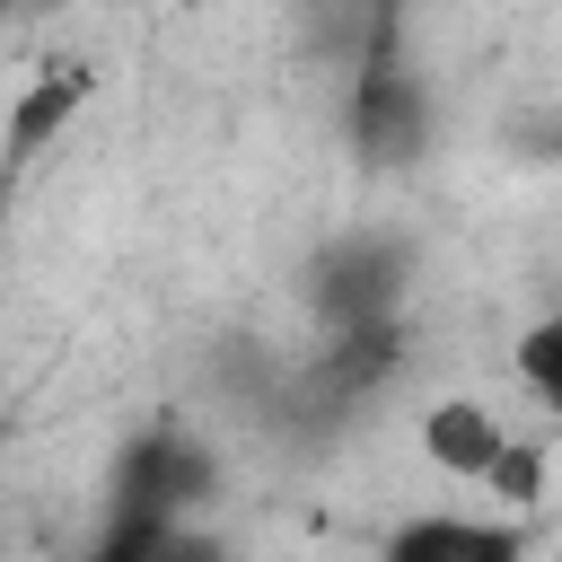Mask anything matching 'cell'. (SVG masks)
<instances>
[{
    "instance_id": "7a4b0ae2",
    "label": "cell",
    "mask_w": 562,
    "mask_h": 562,
    "mask_svg": "<svg viewBox=\"0 0 562 562\" xmlns=\"http://www.w3.org/2000/svg\"><path fill=\"white\" fill-rule=\"evenodd\" d=\"M413 439H422V465L439 483H465V492H492L501 509H536L544 501V439H527L501 404L483 395H439L413 413Z\"/></svg>"
},
{
    "instance_id": "52a82bcc",
    "label": "cell",
    "mask_w": 562,
    "mask_h": 562,
    "mask_svg": "<svg viewBox=\"0 0 562 562\" xmlns=\"http://www.w3.org/2000/svg\"><path fill=\"white\" fill-rule=\"evenodd\" d=\"M509 378H518V395L562 430V307L536 316V325H518V342H509Z\"/></svg>"
},
{
    "instance_id": "ba28073f",
    "label": "cell",
    "mask_w": 562,
    "mask_h": 562,
    "mask_svg": "<svg viewBox=\"0 0 562 562\" xmlns=\"http://www.w3.org/2000/svg\"><path fill=\"white\" fill-rule=\"evenodd\" d=\"M44 9H61V0H0V26H18V18H44Z\"/></svg>"
},
{
    "instance_id": "6da1fadb",
    "label": "cell",
    "mask_w": 562,
    "mask_h": 562,
    "mask_svg": "<svg viewBox=\"0 0 562 562\" xmlns=\"http://www.w3.org/2000/svg\"><path fill=\"white\" fill-rule=\"evenodd\" d=\"M299 307L316 334H360V325H404L413 316V237L351 220L299 263Z\"/></svg>"
},
{
    "instance_id": "277c9868",
    "label": "cell",
    "mask_w": 562,
    "mask_h": 562,
    "mask_svg": "<svg viewBox=\"0 0 562 562\" xmlns=\"http://www.w3.org/2000/svg\"><path fill=\"white\" fill-rule=\"evenodd\" d=\"M211 501H220V448L193 422H149L105 474V518H211Z\"/></svg>"
},
{
    "instance_id": "9c48e42d",
    "label": "cell",
    "mask_w": 562,
    "mask_h": 562,
    "mask_svg": "<svg viewBox=\"0 0 562 562\" xmlns=\"http://www.w3.org/2000/svg\"><path fill=\"white\" fill-rule=\"evenodd\" d=\"M369 9H386V18H404V9H413V0H369Z\"/></svg>"
},
{
    "instance_id": "8992f818",
    "label": "cell",
    "mask_w": 562,
    "mask_h": 562,
    "mask_svg": "<svg viewBox=\"0 0 562 562\" xmlns=\"http://www.w3.org/2000/svg\"><path fill=\"white\" fill-rule=\"evenodd\" d=\"M79 562H228V536L211 518H97Z\"/></svg>"
},
{
    "instance_id": "3957f363",
    "label": "cell",
    "mask_w": 562,
    "mask_h": 562,
    "mask_svg": "<svg viewBox=\"0 0 562 562\" xmlns=\"http://www.w3.org/2000/svg\"><path fill=\"white\" fill-rule=\"evenodd\" d=\"M342 132H351V158L369 176H395V167H422V149L439 140V97L430 79L404 61V44H386L378 61H360L342 79Z\"/></svg>"
},
{
    "instance_id": "5b68a950",
    "label": "cell",
    "mask_w": 562,
    "mask_h": 562,
    "mask_svg": "<svg viewBox=\"0 0 562 562\" xmlns=\"http://www.w3.org/2000/svg\"><path fill=\"white\" fill-rule=\"evenodd\" d=\"M378 562H527L518 509H413L378 536Z\"/></svg>"
}]
</instances>
